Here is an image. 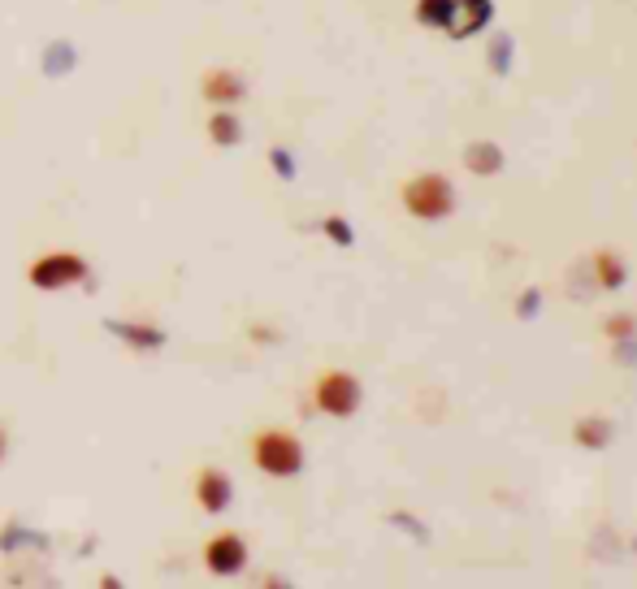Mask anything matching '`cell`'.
Wrapping results in <instances>:
<instances>
[{
  "instance_id": "1",
  "label": "cell",
  "mask_w": 637,
  "mask_h": 589,
  "mask_svg": "<svg viewBox=\"0 0 637 589\" xmlns=\"http://www.w3.org/2000/svg\"><path fill=\"white\" fill-rule=\"evenodd\" d=\"M247 460H252V468L260 477L291 481V477L304 473L308 451H304V442H299V434H291V429L265 425V429H256V434L247 438Z\"/></svg>"
},
{
  "instance_id": "2",
  "label": "cell",
  "mask_w": 637,
  "mask_h": 589,
  "mask_svg": "<svg viewBox=\"0 0 637 589\" xmlns=\"http://www.w3.org/2000/svg\"><path fill=\"white\" fill-rule=\"evenodd\" d=\"M399 204L403 213L416 217V221H447L455 213V182L438 169H421V174L403 178L399 182Z\"/></svg>"
},
{
  "instance_id": "3",
  "label": "cell",
  "mask_w": 637,
  "mask_h": 589,
  "mask_svg": "<svg viewBox=\"0 0 637 589\" xmlns=\"http://www.w3.org/2000/svg\"><path fill=\"white\" fill-rule=\"evenodd\" d=\"M312 412L330 416V421H351L364 403V382L351 369H321L312 377Z\"/></svg>"
},
{
  "instance_id": "4",
  "label": "cell",
  "mask_w": 637,
  "mask_h": 589,
  "mask_svg": "<svg viewBox=\"0 0 637 589\" xmlns=\"http://www.w3.org/2000/svg\"><path fill=\"white\" fill-rule=\"evenodd\" d=\"M26 282H31L35 291H48V295L65 291V286L87 282V260L78 252H44L26 265Z\"/></svg>"
},
{
  "instance_id": "5",
  "label": "cell",
  "mask_w": 637,
  "mask_h": 589,
  "mask_svg": "<svg viewBox=\"0 0 637 589\" xmlns=\"http://www.w3.org/2000/svg\"><path fill=\"white\" fill-rule=\"evenodd\" d=\"M191 499H195V507H200L204 516H221L234 503L230 473H226V468H217V464H204L200 473L191 477Z\"/></svg>"
},
{
  "instance_id": "6",
  "label": "cell",
  "mask_w": 637,
  "mask_h": 589,
  "mask_svg": "<svg viewBox=\"0 0 637 589\" xmlns=\"http://www.w3.org/2000/svg\"><path fill=\"white\" fill-rule=\"evenodd\" d=\"M204 568L213 572V577H239L247 568V538L234 529L213 533V538L204 542Z\"/></svg>"
},
{
  "instance_id": "7",
  "label": "cell",
  "mask_w": 637,
  "mask_h": 589,
  "mask_svg": "<svg viewBox=\"0 0 637 589\" xmlns=\"http://www.w3.org/2000/svg\"><path fill=\"white\" fill-rule=\"evenodd\" d=\"M200 96L213 104V109H234V104L247 100V78L230 65H213V70L200 74Z\"/></svg>"
},
{
  "instance_id": "8",
  "label": "cell",
  "mask_w": 637,
  "mask_h": 589,
  "mask_svg": "<svg viewBox=\"0 0 637 589\" xmlns=\"http://www.w3.org/2000/svg\"><path fill=\"white\" fill-rule=\"evenodd\" d=\"M204 130H208V139H213V148H221V152L234 148V143L243 139V122H239V113H234V109H213Z\"/></svg>"
},
{
  "instance_id": "9",
  "label": "cell",
  "mask_w": 637,
  "mask_h": 589,
  "mask_svg": "<svg viewBox=\"0 0 637 589\" xmlns=\"http://www.w3.org/2000/svg\"><path fill=\"white\" fill-rule=\"evenodd\" d=\"M416 22L429 26V31H451L455 13H460V0H416Z\"/></svg>"
},
{
  "instance_id": "10",
  "label": "cell",
  "mask_w": 637,
  "mask_h": 589,
  "mask_svg": "<svg viewBox=\"0 0 637 589\" xmlns=\"http://www.w3.org/2000/svg\"><path fill=\"white\" fill-rule=\"evenodd\" d=\"M572 442H577V447H590V451H603L611 442V421L607 416H581V421L572 425Z\"/></svg>"
},
{
  "instance_id": "11",
  "label": "cell",
  "mask_w": 637,
  "mask_h": 589,
  "mask_svg": "<svg viewBox=\"0 0 637 589\" xmlns=\"http://www.w3.org/2000/svg\"><path fill=\"white\" fill-rule=\"evenodd\" d=\"M464 165L473 169V174H499V169H503L499 143H468V148H464Z\"/></svg>"
},
{
  "instance_id": "12",
  "label": "cell",
  "mask_w": 637,
  "mask_h": 589,
  "mask_svg": "<svg viewBox=\"0 0 637 589\" xmlns=\"http://www.w3.org/2000/svg\"><path fill=\"white\" fill-rule=\"evenodd\" d=\"M113 334L117 338H126L130 347H139V351H156V347H165V330H135V325H126V321H113Z\"/></svg>"
},
{
  "instance_id": "13",
  "label": "cell",
  "mask_w": 637,
  "mask_h": 589,
  "mask_svg": "<svg viewBox=\"0 0 637 589\" xmlns=\"http://www.w3.org/2000/svg\"><path fill=\"white\" fill-rule=\"evenodd\" d=\"M594 269H598V286H603V291H620V286H624V260H620V252H598L594 256Z\"/></svg>"
},
{
  "instance_id": "14",
  "label": "cell",
  "mask_w": 637,
  "mask_h": 589,
  "mask_svg": "<svg viewBox=\"0 0 637 589\" xmlns=\"http://www.w3.org/2000/svg\"><path fill=\"white\" fill-rule=\"evenodd\" d=\"M325 234H330L338 247H351V243H356V234L347 230V221H343V217H325Z\"/></svg>"
},
{
  "instance_id": "15",
  "label": "cell",
  "mask_w": 637,
  "mask_h": 589,
  "mask_svg": "<svg viewBox=\"0 0 637 589\" xmlns=\"http://www.w3.org/2000/svg\"><path fill=\"white\" fill-rule=\"evenodd\" d=\"M611 334H616V338H620V334H633V321H629V317H616V321H607V338H611Z\"/></svg>"
},
{
  "instance_id": "16",
  "label": "cell",
  "mask_w": 637,
  "mask_h": 589,
  "mask_svg": "<svg viewBox=\"0 0 637 589\" xmlns=\"http://www.w3.org/2000/svg\"><path fill=\"white\" fill-rule=\"evenodd\" d=\"M273 165H278L282 174H291V161H286V152H282V148H273Z\"/></svg>"
},
{
  "instance_id": "17",
  "label": "cell",
  "mask_w": 637,
  "mask_h": 589,
  "mask_svg": "<svg viewBox=\"0 0 637 589\" xmlns=\"http://www.w3.org/2000/svg\"><path fill=\"white\" fill-rule=\"evenodd\" d=\"M5 455H9V434H5V425H0V464H5Z\"/></svg>"
}]
</instances>
